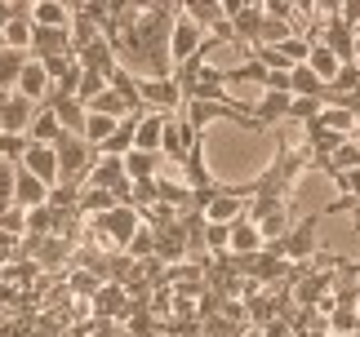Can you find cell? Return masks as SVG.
<instances>
[{"mask_svg": "<svg viewBox=\"0 0 360 337\" xmlns=\"http://www.w3.org/2000/svg\"><path fill=\"white\" fill-rule=\"evenodd\" d=\"M231 32H236V45H258V32H262V5L258 0H249V5L231 18Z\"/></svg>", "mask_w": 360, "mask_h": 337, "instance_id": "obj_20", "label": "cell"}, {"mask_svg": "<svg viewBox=\"0 0 360 337\" xmlns=\"http://www.w3.org/2000/svg\"><path fill=\"white\" fill-rule=\"evenodd\" d=\"M200 143H205V138L187 124V116H169V120H165V138H160V156H165V160L183 164Z\"/></svg>", "mask_w": 360, "mask_h": 337, "instance_id": "obj_5", "label": "cell"}, {"mask_svg": "<svg viewBox=\"0 0 360 337\" xmlns=\"http://www.w3.org/2000/svg\"><path fill=\"white\" fill-rule=\"evenodd\" d=\"M112 209H120L116 191H103V187H85V191H80V204H76L80 218H103V213H112Z\"/></svg>", "mask_w": 360, "mask_h": 337, "instance_id": "obj_21", "label": "cell"}, {"mask_svg": "<svg viewBox=\"0 0 360 337\" xmlns=\"http://www.w3.org/2000/svg\"><path fill=\"white\" fill-rule=\"evenodd\" d=\"M67 284H72V293H80V298H85V306L94 302V293L103 289V279L94 275V271H85V266H76L72 275H67Z\"/></svg>", "mask_w": 360, "mask_h": 337, "instance_id": "obj_33", "label": "cell"}, {"mask_svg": "<svg viewBox=\"0 0 360 337\" xmlns=\"http://www.w3.org/2000/svg\"><path fill=\"white\" fill-rule=\"evenodd\" d=\"M53 151H58V182H89V168L98 160V151H94L85 138L63 133Z\"/></svg>", "mask_w": 360, "mask_h": 337, "instance_id": "obj_3", "label": "cell"}, {"mask_svg": "<svg viewBox=\"0 0 360 337\" xmlns=\"http://www.w3.org/2000/svg\"><path fill=\"white\" fill-rule=\"evenodd\" d=\"M0 231L5 235H13V240H27V209H5V213H0Z\"/></svg>", "mask_w": 360, "mask_h": 337, "instance_id": "obj_36", "label": "cell"}, {"mask_svg": "<svg viewBox=\"0 0 360 337\" xmlns=\"http://www.w3.org/2000/svg\"><path fill=\"white\" fill-rule=\"evenodd\" d=\"M281 53L289 58V67H302V62H307V53H311V40L302 36V32H294V36L281 45Z\"/></svg>", "mask_w": 360, "mask_h": 337, "instance_id": "obj_38", "label": "cell"}, {"mask_svg": "<svg viewBox=\"0 0 360 337\" xmlns=\"http://www.w3.org/2000/svg\"><path fill=\"white\" fill-rule=\"evenodd\" d=\"M107 89H112L116 98L124 107H129V116H147V107H143V89H138V76L129 72V67H112V72H107Z\"/></svg>", "mask_w": 360, "mask_h": 337, "instance_id": "obj_11", "label": "cell"}, {"mask_svg": "<svg viewBox=\"0 0 360 337\" xmlns=\"http://www.w3.org/2000/svg\"><path fill=\"white\" fill-rule=\"evenodd\" d=\"M13 13H18V5H9V0H0V32L9 27V18H13Z\"/></svg>", "mask_w": 360, "mask_h": 337, "instance_id": "obj_43", "label": "cell"}, {"mask_svg": "<svg viewBox=\"0 0 360 337\" xmlns=\"http://www.w3.org/2000/svg\"><path fill=\"white\" fill-rule=\"evenodd\" d=\"M129 293H124V284H103L98 293H94V302H89V315L94 319H112V324H116V319H124V315H129Z\"/></svg>", "mask_w": 360, "mask_h": 337, "instance_id": "obj_9", "label": "cell"}, {"mask_svg": "<svg viewBox=\"0 0 360 337\" xmlns=\"http://www.w3.org/2000/svg\"><path fill=\"white\" fill-rule=\"evenodd\" d=\"M267 249V240L258 235V227L249 218H240L236 227H231V240H227V253H236V258H254V253Z\"/></svg>", "mask_w": 360, "mask_h": 337, "instance_id": "obj_18", "label": "cell"}, {"mask_svg": "<svg viewBox=\"0 0 360 337\" xmlns=\"http://www.w3.org/2000/svg\"><path fill=\"white\" fill-rule=\"evenodd\" d=\"M36 103H27L22 93H5L0 98V133H27L36 120Z\"/></svg>", "mask_w": 360, "mask_h": 337, "instance_id": "obj_8", "label": "cell"}, {"mask_svg": "<svg viewBox=\"0 0 360 337\" xmlns=\"http://www.w3.org/2000/svg\"><path fill=\"white\" fill-rule=\"evenodd\" d=\"M321 111H325V103H321V98H289V120H298V124L316 120Z\"/></svg>", "mask_w": 360, "mask_h": 337, "instance_id": "obj_35", "label": "cell"}, {"mask_svg": "<svg viewBox=\"0 0 360 337\" xmlns=\"http://www.w3.org/2000/svg\"><path fill=\"white\" fill-rule=\"evenodd\" d=\"M13 187H18V164H5V160H0V213L13 209Z\"/></svg>", "mask_w": 360, "mask_h": 337, "instance_id": "obj_39", "label": "cell"}, {"mask_svg": "<svg viewBox=\"0 0 360 337\" xmlns=\"http://www.w3.org/2000/svg\"><path fill=\"white\" fill-rule=\"evenodd\" d=\"M0 98H5V89H0Z\"/></svg>", "mask_w": 360, "mask_h": 337, "instance_id": "obj_44", "label": "cell"}, {"mask_svg": "<svg viewBox=\"0 0 360 337\" xmlns=\"http://www.w3.org/2000/svg\"><path fill=\"white\" fill-rule=\"evenodd\" d=\"M249 222L258 227V235L267 244H276V240H285V231L294 227V200H249V213H245Z\"/></svg>", "mask_w": 360, "mask_h": 337, "instance_id": "obj_2", "label": "cell"}, {"mask_svg": "<svg viewBox=\"0 0 360 337\" xmlns=\"http://www.w3.org/2000/svg\"><path fill=\"white\" fill-rule=\"evenodd\" d=\"M63 53H72V27H36L32 58H63Z\"/></svg>", "mask_w": 360, "mask_h": 337, "instance_id": "obj_12", "label": "cell"}, {"mask_svg": "<svg viewBox=\"0 0 360 337\" xmlns=\"http://www.w3.org/2000/svg\"><path fill=\"white\" fill-rule=\"evenodd\" d=\"M85 111H94V116H112V120H124V116H129V107H124L112 89H103V93H98V98H94V103L85 107Z\"/></svg>", "mask_w": 360, "mask_h": 337, "instance_id": "obj_32", "label": "cell"}, {"mask_svg": "<svg viewBox=\"0 0 360 337\" xmlns=\"http://www.w3.org/2000/svg\"><path fill=\"white\" fill-rule=\"evenodd\" d=\"M227 240H231V227H214V222H205V253H227Z\"/></svg>", "mask_w": 360, "mask_h": 337, "instance_id": "obj_41", "label": "cell"}, {"mask_svg": "<svg viewBox=\"0 0 360 337\" xmlns=\"http://www.w3.org/2000/svg\"><path fill=\"white\" fill-rule=\"evenodd\" d=\"M49 89H53V80L45 76V67H40L36 58L32 62H27V72H22V80H18V89H13V93H22L27 98V103H45V98H49Z\"/></svg>", "mask_w": 360, "mask_h": 337, "instance_id": "obj_19", "label": "cell"}, {"mask_svg": "<svg viewBox=\"0 0 360 337\" xmlns=\"http://www.w3.org/2000/svg\"><path fill=\"white\" fill-rule=\"evenodd\" d=\"M27 62H32V53H18V49H5V53H0V89H5V93L18 89Z\"/></svg>", "mask_w": 360, "mask_h": 337, "instance_id": "obj_23", "label": "cell"}, {"mask_svg": "<svg viewBox=\"0 0 360 337\" xmlns=\"http://www.w3.org/2000/svg\"><path fill=\"white\" fill-rule=\"evenodd\" d=\"M27 138H32V143H40V147H58V138H63L58 116L40 107V111H36V120H32V129H27Z\"/></svg>", "mask_w": 360, "mask_h": 337, "instance_id": "obj_24", "label": "cell"}, {"mask_svg": "<svg viewBox=\"0 0 360 337\" xmlns=\"http://www.w3.org/2000/svg\"><path fill=\"white\" fill-rule=\"evenodd\" d=\"M138 89H143V107L156 111V116H178L187 103H183V89L174 84V76H143L138 80Z\"/></svg>", "mask_w": 360, "mask_h": 337, "instance_id": "obj_4", "label": "cell"}, {"mask_svg": "<svg viewBox=\"0 0 360 337\" xmlns=\"http://www.w3.org/2000/svg\"><path fill=\"white\" fill-rule=\"evenodd\" d=\"M18 168H27L32 178H40L49 191L58 187V151H53V147H40V143H32V147H27V156L18 160Z\"/></svg>", "mask_w": 360, "mask_h": 337, "instance_id": "obj_10", "label": "cell"}, {"mask_svg": "<svg viewBox=\"0 0 360 337\" xmlns=\"http://www.w3.org/2000/svg\"><path fill=\"white\" fill-rule=\"evenodd\" d=\"M352 168H360V143H356V138H347V143L334 151V160L325 164V173L334 178V173H352Z\"/></svg>", "mask_w": 360, "mask_h": 337, "instance_id": "obj_31", "label": "cell"}, {"mask_svg": "<svg viewBox=\"0 0 360 337\" xmlns=\"http://www.w3.org/2000/svg\"><path fill=\"white\" fill-rule=\"evenodd\" d=\"M321 93H325V84H321V76H316L307 62L289 72V98H321Z\"/></svg>", "mask_w": 360, "mask_h": 337, "instance_id": "obj_26", "label": "cell"}, {"mask_svg": "<svg viewBox=\"0 0 360 337\" xmlns=\"http://www.w3.org/2000/svg\"><path fill=\"white\" fill-rule=\"evenodd\" d=\"M45 111H53V116H58V124H63V133H85V103H80V98H72V93H63V89H49V98L45 103H40Z\"/></svg>", "mask_w": 360, "mask_h": 337, "instance_id": "obj_7", "label": "cell"}, {"mask_svg": "<svg viewBox=\"0 0 360 337\" xmlns=\"http://www.w3.org/2000/svg\"><path fill=\"white\" fill-rule=\"evenodd\" d=\"M321 213H302L294 227L285 231V240L267 244V253H276V258H285L289 266H307L321 258Z\"/></svg>", "mask_w": 360, "mask_h": 337, "instance_id": "obj_1", "label": "cell"}, {"mask_svg": "<svg viewBox=\"0 0 360 337\" xmlns=\"http://www.w3.org/2000/svg\"><path fill=\"white\" fill-rule=\"evenodd\" d=\"M307 67H311V72L316 76H321V84H329V80H334L338 76V53H329L325 45H311V53H307Z\"/></svg>", "mask_w": 360, "mask_h": 337, "instance_id": "obj_30", "label": "cell"}, {"mask_svg": "<svg viewBox=\"0 0 360 337\" xmlns=\"http://www.w3.org/2000/svg\"><path fill=\"white\" fill-rule=\"evenodd\" d=\"M32 27H72V9L58 0H36L32 5Z\"/></svg>", "mask_w": 360, "mask_h": 337, "instance_id": "obj_25", "label": "cell"}, {"mask_svg": "<svg viewBox=\"0 0 360 337\" xmlns=\"http://www.w3.org/2000/svg\"><path fill=\"white\" fill-rule=\"evenodd\" d=\"M124 160L120 156H98L94 160V168H89V187H103V191H120L124 187Z\"/></svg>", "mask_w": 360, "mask_h": 337, "instance_id": "obj_15", "label": "cell"}, {"mask_svg": "<svg viewBox=\"0 0 360 337\" xmlns=\"http://www.w3.org/2000/svg\"><path fill=\"white\" fill-rule=\"evenodd\" d=\"M356 32H360V27H356Z\"/></svg>", "mask_w": 360, "mask_h": 337, "instance_id": "obj_45", "label": "cell"}, {"mask_svg": "<svg viewBox=\"0 0 360 337\" xmlns=\"http://www.w3.org/2000/svg\"><path fill=\"white\" fill-rule=\"evenodd\" d=\"M13 204H18V209H27V213H32V209H45V204H49V187H45L40 178H32L27 168H18V187H13Z\"/></svg>", "mask_w": 360, "mask_h": 337, "instance_id": "obj_17", "label": "cell"}, {"mask_svg": "<svg viewBox=\"0 0 360 337\" xmlns=\"http://www.w3.org/2000/svg\"><path fill=\"white\" fill-rule=\"evenodd\" d=\"M329 182H334L338 200H352V204H360V168H352V173H334Z\"/></svg>", "mask_w": 360, "mask_h": 337, "instance_id": "obj_37", "label": "cell"}, {"mask_svg": "<svg viewBox=\"0 0 360 337\" xmlns=\"http://www.w3.org/2000/svg\"><path fill=\"white\" fill-rule=\"evenodd\" d=\"M156 200L169 204V209H178V213H187L191 191L183 187V178H156Z\"/></svg>", "mask_w": 360, "mask_h": 337, "instance_id": "obj_27", "label": "cell"}, {"mask_svg": "<svg viewBox=\"0 0 360 337\" xmlns=\"http://www.w3.org/2000/svg\"><path fill=\"white\" fill-rule=\"evenodd\" d=\"M5 49H18V53H32V36H36V27H32V5H18V13L9 18L5 32Z\"/></svg>", "mask_w": 360, "mask_h": 337, "instance_id": "obj_14", "label": "cell"}, {"mask_svg": "<svg viewBox=\"0 0 360 337\" xmlns=\"http://www.w3.org/2000/svg\"><path fill=\"white\" fill-rule=\"evenodd\" d=\"M338 18L347 27H360V0H347V5H338Z\"/></svg>", "mask_w": 360, "mask_h": 337, "instance_id": "obj_42", "label": "cell"}, {"mask_svg": "<svg viewBox=\"0 0 360 337\" xmlns=\"http://www.w3.org/2000/svg\"><path fill=\"white\" fill-rule=\"evenodd\" d=\"M116 124H120V120H112V116H94V111H89V116H85V133H80V138H85L94 151H103L107 143H112Z\"/></svg>", "mask_w": 360, "mask_h": 337, "instance_id": "obj_28", "label": "cell"}, {"mask_svg": "<svg viewBox=\"0 0 360 337\" xmlns=\"http://www.w3.org/2000/svg\"><path fill=\"white\" fill-rule=\"evenodd\" d=\"M165 120H169V116H156V111H147V116H138L134 151H147V156H160V138H165Z\"/></svg>", "mask_w": 360, "mask_h": 337, "instance_id": "obj_16", "label": "cell"}, {"mask_svg": "<svg viewBox=\"0 0 360 337\" xmlns=\"http://www.w3.org/2000/svg\"><path fill=\"white\" fill-rule=\"evenodd\" d=\"M321 124H325V129H334V133H342V138L356 133V116H352V111H342V107H325L321 111Z\"/></svg>", "mask_w": 360, "mask_h": 337, "instance_id": "obj_34", "label": "cell"}, {"mask_svg": "<svg viewBox=\"0 0 360 337\" xmlns=\"http://www.w3.org/2000/svg\"><path fill=\"white\" fill-rule=\"evenodd\" d=\"M205 40H210V36H205L200 27L187 18V13H178V18H174V32H169V58H174V67L187 62V58H196V53L205 49Z\"/></svg>", "mask_w": 360, "mask_h": 337, "instance_id": "obj_6", "label": "cell"}, {"mask_svg": "<svg viewBox=\"0 0 360 337\" xmlns=\"http://www.w3.org/2000/svg\"><path fill=\"white\" fill-rule=\"evenodd\" d=\"M107 89V76H98V72H80V84H76V98H80V103H94V98H98Z\"/></svg>", "mask_w": 360, "mask_h": 337, "instance_id": "obj_40", "label": "cell"}, {"mask_svg": "<svg viewBox=\"0 0 360 337\" xmlns=\"http://www.w3.org/2000/svg\"><path fill=\"white\" fill-rule=\"evenodd\" d=\"M156 168H160V156H147V151H129V156H124V178H129V182H151V178H160Z\"/></svg>", "mask_w": 360, "mask_h": 337, "instance_id": "obj_29", "label": "cell"}, {"mask_svg": "<svg viewBox=\"0 0 360 337\" xmlns=\"http://www.w3.org/2000/svg\"><path fill=\"white\" fill-rule=\"evenodd\" d=\"M258 129H271L276 120H289V93H262V103L254 107Z\"/></svg>", "mask_w": 360, "mask_h": 337, "instance_id": "obj_22", "label": "cell"}, {"mask_svg": "<svg viewBox=\"0 0 360 337\" xmlns=\"http://www.w3.org/2000/svg\"><path fill=\"white\" fill-rule=\"evenodd\" d=\"M178 178H183V187H187V191H210L214 182H218V178H214V168H210V156H205V143L191 151L183 164H178Z\"/></svg>", "mask_w": 360, "mask_h": 337, "instance_id": "obj_13", "label": "cell"}]
</instances>
